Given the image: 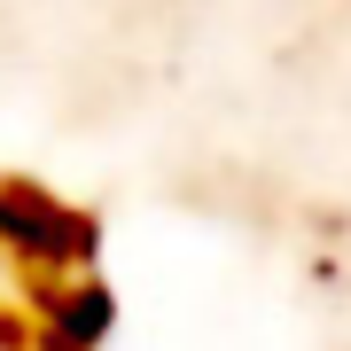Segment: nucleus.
<instances>
[{
    "instance_id": "obj_2",
    "label": "nucleus",
    "mask_w": 351,
    "mask_h": 351,
    "mask_svg": "<svg viewBox=\"0 0 351 351\" xmlns=\"http://www.w3.org/2000/svg\"><path fill=\"white\" fill-rule=\"evenodd\" d=\"M117 304L94 274H71V281H32L24 289V336L32 351H101Z\"/></svg>"
},
{
    "instance_id": "obj_1",
    "label": "nucleus",
    "mask_w": 351,
    "mask_h": 351,
    "mask_svg": "<svg viewBox=\"0 0 351 351\" xmlns=\"http://www.w3.org/2000/svg\"><path fill=\"white\" fill-rule=\"evenodd\" d=\"M0 258L32 281H71L94 265V219L32 180H0Z\"/></svg>"
},
{
    "instance_id": "obj_3",
    "label": "nucleus",
    "mask_w": 351,
    "mask_h": 351,
    "mask_svg": "<svg viewBox=\"0 0 351 351\" xmlns=\"http://www.w3.org/2000/svg\"><path fill=\"white\" fill-rule=\"evenodd\" d=\"M0 351H32V336H24V304H0Z\"/></svg>"
}]
</instances>
